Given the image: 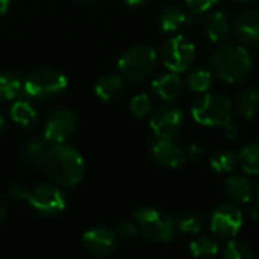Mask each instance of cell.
Masks as SVG:
<instances>
[{
    "label": "cell",
    "instance_id": "1",
    "mask_svg": "<svg viewBox=\"0 0 259 259\" xmlns=\"http://www.w3.org/2000/svg\"><path fill=\"white\" fill-rule=\"evenodd\" d=\"M44 165L50 178L56 184L67 188L79 185L85 173V162L82 155L74 147L64 143L53 144L49 149Z\"/></svg>",
    "mask_w": 259,
    "mask_h": 259
},
{
    "label": "cell",
    "instance_id": "2",
    "mask_svg": "<svg viewBox=\"0 0 259 259\" xmlns=\"http://www.w3.org/2000/svg\"><path fill=\"white\" fill-rule=\"evenodd\" d=\"M252 56L243 44H223L211 58L214 74L228 83L244 80L252 71Z\"/></svg>",
    "mask_w": 259,
    "mask_h": 259
},
{
    "label": "cell",
    "instance_id": "3",
    "mask_svg": "<svg viewBox=\"0 0 259 259\" xmlns=\"http://www.w3.org/2000/svg\"><path fill=\"white\" fill-rule=\"evenodd\" d=\"M191 115L199 124L225 127L229 138L237 135V129L232 126V105L225 96L214 93L203 94L194 102Z\"/></svg>",
    "mask_w": 259,
    "mask_h": 259
},
{
    "label": "cell",
    "instance_id": "4",
    "mask_svg": "<svg viewBox=\"0 0 259 259\" xmlns=\"http://www.w3.org/2000/svg\"><path fill=\"white\" fill-rule=\"evenodd\" d=\"M9 194L21 202H27L38 214L46 217H55L64 212L65 199L59 188L50 184L36 185L32 190H26L21 185L9 188Z\"/></svg>",
    "mask_w": 259,
    "mask_h": 259
},
{
    "label": "cell",
    "instance_id": "5",
    "mask_svg": "<svg viewBox=\"0 0 259 259\" xmlns=\"http://www.w3.org/2000/svg\"><path fill=\"white\" fill-rule=\"evenodd\" d=\"M134 217L146 238L155 243H168L175 238L178 225L170 214L155 208H141L135 211Z\"/></svg>",
    "mask_w": 259,
    "mask_h": 259
},
{
    "label": "cell",
    "instance_id": "6",
    "mask_svg": "<svg viewBox=\"0 0 259 259\" xmlns=\"http://www.w3.org/2000/svg\"><path fill=\"white\" fill-rule=\"evenodd\" d=\"M68 85L65 74L53 68H36L24 80L23 90L33 99H49L61 94Z\"/></svg>",
    "mask_w": 259,
    "mask_h": 259
},
{
    "label": "cell",
    "instance_id": "7",
    "mask_svg": "<svg viewBox=\"0 0 259 259\" xmlns=\"http://www.w3.org/2000/svg\"><path fill=\"white\" fill-rule=\"evenodd\" d=\"M156 52L150 46H134L123 53L118 68L129 80L146 79L156 65Z\"/></svg>",
    "mask_w": 259,
    "mask_h": 259
},
{
    "label": "cell",
    "instance_id": "8",
    "mask_svg": "<svg viewBox=\"0 0 259 259\" xmlns=\"http://www.w3.org/2000/svg\"><path fill=\"white\" fill-rule=\"evenodd\" d=\"M196 58L194 44L184 35L170 38L162 46V62L173 73L187 71Z\"/></svg>",
    "mask_w": 259,
    "mask_h": 259
},
{
    "label": "cell",
    "instance_id": "9",
    "mask_svg": "<svg viewBox=\"0 0 259 259\" xmlns=\"http://www.w3.org/2000/svg\"><path fill=\"white\" fill-rule=\"evenodd\" d=\"M243 226L241 209L229 202L220 203L211 215V231L220 238H234Z\"/></svg>",
    "mask_w": 259,
    "mask_h": 259
},
{
    "label": "cell",
    "instance_id": "10",
    "mask_svg": "<svg viewBox=\"0 0 259 259\" xmlns=\"http://www.w3.org/2000/svg\"><path fill=\"white\" fill-rule=\"evenodd\" d=\"M77 118L76 114L67 108L56 109L50 114L44 127V138L50 144L65 143L76 131Z\"/></svg>",
    "mask_w": 259,
    "mask_h": 259
},
{
    "label": "cell",
    "instance_id": "11",
    "mask_svg": "<svg viewBox=\"0 0 259 259\" xmlns=\"http://www.w3.org/2000/svg\"><path fill=\"white\" fill-rule=\"evenodd\" d=\"M184 124V112L175 105L158 108L150 117V127L158 138L175 137Z\"/></svg>",
    "mask_w": 259,
    "mask_h": 259
},
{
    "label": "cell",
    "instance_id": "12",
    "mask_svg": "<svg viewBox=\"0 0 259 259\" xmlns=\"http://www.w3.org/2000/svg\"><path fill=\"white\" fill-rule=\"evenodd\" d=\"M83 247L96 256H108L117 247V235L106 228H93L82 237Z\"/></svg>",
    "mask_w": 259,
    "mask_h": 259
},
{
    "label": "cell",
    "instance_id": "13",
    "mask_svg": "<svg viewBox=\"0 0 259 259\" xmlns=\"http://www.w3.org/2000/svg\"><path fill=\"white\" fill-rule=\"evenodd\" d=\"M235 38L243 46L259 44V9H249L241 12L234 24Z\"/></svg>",
    "mask_w": 259,
    "mask_h": 259
},
{
    "label": "cell",
    "instance_id": "14",
    "mask_svg": "<svg viewBox=\"0 0 259 259\" xmlns=\"http://www.w3.org/2000/svg\"><path fill=\"white\" fill-rule=\"evenodd\" d=\"M150 153H152V158L155 159V162H158L159 165L167 167V168L179 167L185 159L184 150L170 138H158L153 143Z\"/></svg>",
    "mask_w": 259,
    "mask_h": 259
},
{
    "label": "cell",
    "instance_id": "15",
    "mask_svg": "<svg viewBox=\"0 0 259 259\" xmlns=\"http://www.w3.org/2000/svg\"><path fill=\"white\" fill-rule=\"evenodd\" d=\"M152 90L159 99H162L165 102H171L181 94L182 80L176 73L171 71V73H167V74L156 77L152 82Z\"/></svg>",
    "mask_w": 259,
    "mask_h": 259
},
{
    "label": "cell",
    "instance_id": "16",
    "mask_svg": "<svg viewBox=\"0 0 259 259\" xmlns=\"http://www.w3.org/2000/svg\"><path fill=\"white\" fill-rule=\"evenodd\" d=\"M226 193L237 203H249L253 196V187L249 178L232 175L226 179Z\"/></svg>",
    "mask_w": 259,
    "mask_h": 259
},
{
    "label": "cell",
    "instance_id": "17",
    "mask_svg": "<svg viewBox=\"0 0 259 259\" xmlns=\"http://www.w3.org/2000/svg\"><path fill=\"white\" fill-rule=\"evenodd\" d=\"M205 32H206V36L212 42H220V41L226 39L231 32V24H229L226 14L220 12V11L209 14V17L206 18V23H205Z\"/></svg>",
    "mask_w": 259,
    "mask_h": 259
},
{
    "label": "cell",
    "instance_id": "18",
    "mask_svg": "<svg viewBox=\"0 0 259 259\" xmlns=\"http://www.w3.org/2000/svg\"><path fill=\"white\" fill-rule=\"evenodd\" d=\"M187 12L179 6H167L159 14V26L164 32H175L187 23Z\"/></svg>",
    "mask_w": 259,
    "mask_h": 259
},
{
    "label": "cell",
    "instance_id": "19",
    "mask_svg": "<svg viewBox=\"0 0 259 259\" xmlns=\"http://www.w3.org/2000/svg\"><path fill=\"white\" fill-rule=\"evenodd\" d=\"M237 111L240 114V117H243L244 120H250L252 117H255V114L259 111V90L255 87L246 88L238 100H237Z\"/></svg>",
    "mask_w": 259,
    "mask_h": 259
},
{
    "label": "cell",
    "instance_id": "20",
    "mask_svg": "<svg viewBox=\"0 0 259 259\" xmlns=\"http://www.w3.org/2000/svg\"><path fill=\"white\" fill-rule=\"evenodd\" d=\"M94 90H96V94L102 100L115 99L121 93V90H123V79L118 74H106V76H102L97 80Z\"/></svg>",
    "mask_w": 259,
    "mask_h": 259
},
{
    "label": "cell",
    "instance_id": "21",
    "mask_svg": "<svg viewBox=\"0 0 259 259\" xmlns=\"http://www.w3.org/2000/svg\"><path fill=\"white\" fill-rule=\"evenodd\" d=\"M11 117L15 123L21 124L23 127H30L36 123L38 120V114H36V109L32 106L30 102L27 100H17L12 108H11Z\"/></svg>",
    "mask_w": 259,
    "mask_h": 259
},
{
    "label": "cell",
    "instance_id": "22",
    "mask_svg": "<svg viewBox=\"0 0 259 259\" xmlns=\"http://www.w3.org/2000/svg\"><path fill=\"white\" fill-rule=\"evenodd\" d=\"M49 141L41 137V138H33L32 141L27 143V146L24 147V159L27 164L30 165H42L46 162L47 153H49Z\"/></svg>",
    "mask_w": 259,
    "mask_h": 259
},
{
    "label": "cell",
    "instance_id": "23",
    "mask_svg": "<svg viewBox=\"0 0 259 259\" xmlns=\"http://www.w3.org/2000/svg\"><path fill=\"white\" fill-rule=\"evenodd\" d=\"M238 164L247 175H259V141L249 143L238 153Z\"/></svg>",
    "mask_w": 259,
    "mask_h": 259
},
{
    "label": "cell",
    "instance_id": "24",
    "mask_svg": "<svg viewBox=\"0 0 259 259\" xmlns=\"http://www.w3.org/2000/svg\"><path fill=\"white\" fill-rule=\"evenodd\" d=\"M21 88L23 85L18 76L12 73H0V102L14 100L20 94Z\"/></svg>",
    "mask_w": 259,
    "mask_h": 259
},
{
    "label": "cell",
    "instance_id": "25",
    "mask_svg": "<svg viewBox=\"0 0 259 259\" xmlns=\"http://www.w3.org/2000/svg\"><path fill=\"white\" fill-rule=\"evenodd\" d=\"M209 164L217 173H231L238 165V155L229 150H222L211 156Z\"/></svg>",
    "mask_w": 259,
    "mask_h": 259
},
{
    "label": "cell",
    "instance_id": "26",
    "mask_svg": "<svg viewBox=\"0 0 259 259\" xmlns=\"http://www.w3.org/2000/svg\"><path fill=\"white\" fill-rule=\"evenodd\" d=\"M187 83H188V87L193 91H196V93H205L212 85V74L208 70H205V68L191 70L188 73Z\"/></svg>",
    "mask_w": 259,
    "mask_h": 259
},
{
    "label": "cell",
    "instance_id": "27",
    "mask_svg": "<svg viewBox=\"0 0 259 259\" xmlns=\"http://www.w3.org/2000/svg\"><path fill=\"white\" fill-rule=\"evenodd\" d=\"M190 250L194 256L197 258H206V256H214L219 252V246L217 243L209 238V237H196L191 244H190Z\"/></svg>",
    "mask_w": 259,
    "mask_h": 259
},
{
    "label": "cell",
    "instance_id": "28",
    "mask_svg": "<svg viewBox=\"0 0 259 259\" xmlns=\"http://www.w3.org/2000/svg\"><path fill=\"white\" fill-rule=\"evenodd\" d=\"M178 229L184 234H199L203 228V217L196 211L185 212L176 223Z\"/></svg>",
    "mask_w": 259,
    "mask_h": 259
},
{
    "label": "cell",
    "instance_id": "29",
    "mask_svg": "<svg viewBox=\"0 0 259 259\" xmlns=\"http://www.w3.org/2000/svg\"><path fill=\"white\" fill-rule=\"evenodd\" d=\"M253 256L249 244H246L241 240H231L225 250H223V258L225 259H250Z\"/></svg>",
    "mask_w": 259,
    "mask_h": 259
},
{
    "label": "cell",
    "instance_id": "30",
    "mask_svg": "<svg viewBox=\"0 0 259 259\" xmlns=\"http://www.w3.org/2000/svg\"><path fill=\"white\" fill-rule=\"evenodd\" d=\"M131 111L137 118H143L152 112V99L149 94H137L131 100Z\"/></svg>",
    "mask_w": 259,
    "mask_h": 259
},
{
    "label": "cell",
    "instance_id": "31",
    "mask_svg": "<svg viewBox=\"0 0 259 259\" xmlns=\"http://www.w3.org/2000/svg\"><path fill=\"white\" fill-rule=\"evenodd\" d=\"M193 14H202L217 5L219 0H185Z\"/></svg>",
    "mask_w": 259,
    "mask_h": 259
},
{
    "label": "cell",
    "instance_id": "32",
    "mask_svg": "<svg viewBox=\"0 0 259 259\" xmlns=\"http://www.w3.org/2000/svg\"><path fill=\"white\" fill-rule=\"evenodd\" d=\"M138 232V226L132 222H123L121 225H118L117 228V235L120 238H124V240H129V238H134Z\"/></svg>",
    "mask_w": 259,
    "mask_h": 259
},
{
    "label": "cell",
    "instance_id": "33",
    "mask_svg": "<svg viewBox=\"0 0 259 259\" xmlns=\"http://www.w3.org/2000/svg\"><path fill=\"white\" fill-rule=\"evenodd\" d=\"M9 3H11V0H0V15H3L8 11Z\"/></svg>",
    "mask_w": 259,
    "mask_h": 259
},
{
    "label": "cell",
    "instance_id": "34",
    "mask_svg": "<svg viewBox=\"0 0 259 259\" xmlns=\"http://www.w3.org/2000/svg\"><path fill=\"white\" fill-rule=\"evenodd\" d=\"M126 2V5H129V6H141V5H144L147 0H124Z\"/></svg>",
    "mask_w": 259,
    "mask_h": 259
},
{
    "label": "cell",
    "instance_id": "35",
    "mask_svg": "<svg viewBox=\"0 0 259 259\" xmlns=\"http://www.w3.org/2000/svg\"><path fill=\"white\" fill-rule=\"evenodd\" d=\"M190 153H191L193 156H196V155H200V153H202V149H200V147H197V146H193Z\"/></svg>",
    "mask_w": 259,
    "mask_h": 259
},
{
    "label": "cell",
    "instance_id": "36",
    "mask_svg": "<svg viewBox=\"0 0 259 259\" xmlns=\"http://www.w3.org/2000/svg\"><path fill=\"white\" fill-rule=\"evenodd\" d=\"M5 214H6V211H5V208H3V205H0V222L5 219Z\"/></svg>",
    "mask_w": 259,
    "mask_h": 259
},
{
    "label": "cell",
    "instance_id": "37",
    "mask_svg": "<svg viewBox=\"0 0 259 259\" xmlns=\"http://www.w3.org/2000/svg\"><path fill=\"white\" fill-rule=\"evenodd\" d=\"M232 2H235V3H241V5H244V3H252V2H255V0H232Z\"/></svg>",
    "mask_w": 259,
    "mask_h": 259
},
{
    "label": "cell",
    "instance_id": "38",
    "mask_svg": "<svg viewBox=\"0 0 259 259\" xmlns=\"http://www.w3.org/2000/svg\"><path fill=\"white\" fill-rule=\"evenodd\" d=\"M3 123H5V120H3V115L0 114V127L3 126Z\"/></svg>",
    "mask_w": 259,
    "mask_h": 259
},
{
    "label": "cell",
    "instance_id": "39",
    "mask_svg": "<svg viewBox=\"0 0 259 259\" xmlns=\"http://www.w3.org/2000/svg\"><path fill=\"white\" fill-rule=\"evenodd\" d=\"M256 199H258V205H259V187H258V191H256Z\"/></svg>",
    "mask_w": 259,
    "mask_h": 259
},
{
    "label": "cell",
    "instance_id": "40",
    "mask_svg": "<svg viewBox=\"0 0 259 259\" xmlns=\"http://www.w3.org/2000/svg\"><path fill=\"white\" fill-rule=\"evenodd\" d=\"M77 2H93V0H77Z\"/></svg>",
    "mask_w": 259,
    "mask_h": 259
}]
</instances>
